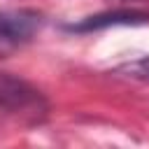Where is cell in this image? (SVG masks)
Returning <instances> with one entry per match:
<instances>
[{"label":"cell","instance_id":"cell-1","mask_svg":"<svg viewBox=\"0 0 149 149\" xmlns=\"http://www.w3.org/2000/svg\"><path fill=\"white\" fill-rule=\"evenodd\" d=\"M42 16L30 9L19 12H0V51L14 49L33 40V35L40 30Z\"/></svg>","mask_w":149,"mask_h":149},{"label":"cell","instance_id":"cell-2","mask_svg":"<svg viewBox=\"0 0 149 149\" xmlns=\"http://www.w3.org/2000/svg\"><path fill=\"white\" fill-rule=\"evenodd\" d=\"M40 102L37 91H33L26 81L14 79L9 74H0V107L2 109H30Z\"/></svg>","mask_w":149,"mask_h":149},{"label":"cell","instance_id":"cell-3","mask_svg":"<svg viewBox=\"0 0 149 149\" xmlns=\"http://www.w3.org/2000/svg\"><path fill=\"white\" fill-rule=\"evenodd\" d=\"M149 16L144 12H107V14H95V16H88L86 21L77 23V26H70L72 30L81 33V30H98V28H107V26H119V23H144Z\"/></svg>","mask_w":149,"mask_h":149},{"label":"cell","instance_id":"cell-4","mask_svg":"<svg viewBox=\"0 0 149 149\" xmlns=\"http://www.w3.org/2000/svg\"><path fill=\"white\" fill-rule=\"evenodd\" d=\"M119 72H123L126 77H133V79H140V81H149V56L140 58V61H133V63H126L119 68Z\"/></svg>","mask_w":149,"mask_h":149}]
</instances>
